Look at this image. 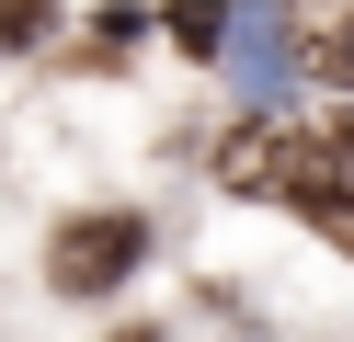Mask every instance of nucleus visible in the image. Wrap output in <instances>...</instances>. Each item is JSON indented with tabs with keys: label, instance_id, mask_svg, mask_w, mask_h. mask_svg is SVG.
<instances>
[{
	"label": "nucleus",
	"instance_id": "obj_1",
	"mask_svg": "<svg viewBox=\"0 0 354 342\" xmlns=\"http://www.w3.org/2000/svg\"><path fill=\"white\" fill-rule=\"evenodd\" d=\"M138 263H149V217H126V205H92V217H69V228L46 240L57 296H115Z\"/></svg>",
	"mask_w": 354,
	"mask_h": 342
},
{
	"label": "nucleus",
	"instance_id": "obj_2",
	"mask_svg": "<svg viewBox=\"0 0 354 342\" xmlns=\"http://www.w3.org/2000/svg\"><path fill=\"white\" fill-rule=\"evenodd\" d=\"M308 160H320V137L286 114H252L217 137V182H240V194H308Z\"/></svg>",
	"mask_w": 354,
	"mask_h": 342
},
{
	"label": "nucleus",
	"instance_id": "obj_3",
	"mask_svg": "<svg viewBox=\"0 0 354 342\" xmlns=\"http://www.w3.org/2000/svg\"><path fill=\"white\" fill-rule=\"evenodd\" d=\"M286 35L308 46L320 80H354V0H286Z\"/></svg>",
	"mask_w": 354,
	"mask_h": 342
},
{
	"label": "nucleus",
	"instance_id": "obj_4",
	"mask_svg": "<svg viewBox=\"0 0 354 342\" xmlns=\"http://www.w3.org/2000/svg\"><path fill=\"white\" fill-rule=\"evenodd\" d=\"M297 205L354 217V126H343V137H320V160H308V194H297Z\"/></svg>",
	"mask_w": 354,
	"mask_h": 342
},
{
	"label": "nucleus",
	"instance_id": "obj_5",
	"mask_svg": "<svg viewBox=\"0 0 354 342\" xmlns=\"http://www.w3.org/2000/svg\"><path fill=\"white\" fill-rule=\"evenodd\" d=\"M171 35H183V46H206V57H217V46H229V0H183V12H171Z\"/></svg>",
	"mask_w": 354,
	"mask_h": 342
},
{
	"label": "nucleus",
	"instance_id": "obj_6",
	"mask_svg": "<svg viewBox=\"0 0 354 342\" xmlns=\"http://www.w3.org/2000/svg\"><path fill=\"white\" fill-rule=\"evenodd\" d=\"M57 23V0H0V46H35Z\"/></svg>",
	"mask_w": 354,
	"mask_h": 342
}]
</instances>
